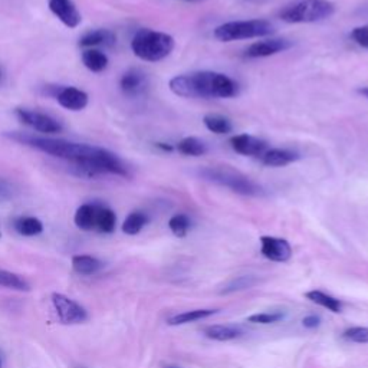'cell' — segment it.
<instances>
[{
	"label": "cell",
	"instance_id": "6da1fadb",
	"mask_svg": "<svg viewBox=\"0 0 368 368\" xmlns=\"http://www.w3.org/2000/svg\"><path fill=\"white\" fill-rule=\"evenodd\" d=\"M12 140L19 141L52 157L61 159L72 165L76 174L82 177L99 176V161H101L104 148L66 140H57L48 137L29 136L23 132H14L9 136Z\"/></svg>",
	"mask_w": 368,
	"mask_h": 368
},
{
	"label": "cell",
	"instance_id": "7a4b0ae2",
	"mask_svg": "<svg viewBox=\"0 0 368 368\" xmlns=\"http://www.w3.org/2000/svg\"><path fill=\"white\" fill-rule=\"evenodd\" d=\"M169 87L173 94L183 98H233L241 92L239 83L235 79L213 71L177 75L170 79Z\"/></svg>",
	"mask_w": 368,
	"mask_h": 368
},
{
	"label": "cell",
	"instance_id": "3957f363",
	"mask_svg": "<svg viewBox=\"0 0 368 368\" xmlns=\"http://www.w3.org/2000/svg\"><path fill=\"white\" fill-rule=\"evenodd\" d=\"M198 177L209 183L217 184V186L226 187L233 193L249 197H259L265 194V190L252 178H249L243 173L232 169L227 165H216V167H203L198 170Z\"/></svg>",
	"mask_w": 368,
	"mask_h": 368
},
{
	"label": "cell",
	"instance_id": "277c9868",
	"mask_svg": "<svg viewBox=\"0 0 368 368\" xmlns=\"http://www.w3.org/2000/svg\"><path fill=\"white\" fill-rule=\"evenodd\" d=\"M174 38L164 32L143 28L131 41L134 55L147 62H159L169 57L174 49Z\"/></svg>",
	"mask_w": 368,
	"mask_h": 368
},
{
	"label": "cell",
	"instance_id": "5b68a950",
	"mask_svg": "<svg viewBox=\"0 0 368 368\" xmlns=\"http://www.w3.org/2000/svg\"><path fill=\"white\" fill-rule=\"evenodd\" d=\"M336 13L331 0H300L279 12V19L287 23H315L325 21Z\"/></svg>",
	"mask_w": 368,
	"mask_h": 368
},
{
	"label": "cell",
	"instance_id": "8992f818",
	"mask_svg": "<svg viewBox=\"0 0 368 368\" xmlns=\"http://www.w3.org/2000/svg\"><path fill=\"white\" fill-rule=\"evenodd\" d=\"M275 26L269 21L252 19V21H236L227 22L217 26L213 30V37L221 42H233L242 39L265 38L275 33Z\"/></svg>",
	"mask_w": 368,
	"mask_h": 368
},
{
	"label": "cell",
	"instance_id": "52a82bcc",
	"mask_svg": "<svg viewBox=\"0 0 368 368\" xmlns=\"http://www.w3.org/2000/svg\"><path fill=\"white\" fill-rule=\"evenodd\" d=\"M52 304L57 311L61 324L75 325L82 324L88 320V314L85 308L81 307L74 299L65 296L62 294H52Z\"/></svg>",
	"mask_w": 368,
	"mask_h": 368
},
{
	"label": "cell",
	"instance_id": "ba28073f",
	"mask_svg": "<svg viewBox=\"0 0 368 368\" xmlns=\"http://www.w3.org/2000/svg\"><path fill=\"white\" fill-rule=\"evenodd\" d=\"M14 114L19 119V121L43 134H59L63 130L62 124L58 120H55L54 116L39 111L18 108L14 111Z\"/></svg>",
	"mask_w": 368,
	"mask_h": 368
},
{
	"label": "cell",
	"instance_id": "9c48e42d",
	"mask_svg": "<svg viewBox=\"0 0 368 368\" xmlns=\"http://www.w3.org/2000/svg\"><path fill=\"white\" fill-rule=\"evenodd\" d=\"M48 94L57 98L61 107L71 110V111H81L88 105V94L82 90H78L75 87H61L54 85L48 87Z\"/></svg>",
	"mask_w": 368,
	"mask_h": 368
},
{
	"label": "cell",
	"instance_id": "30bf717a",
	"mask_svg": "<svg viewBox=\"0 0 368 368\" xmlns=\"http://www.w3.org/2000/svg\"><path fill=\"white\" fill-rule=\"evenodd\" d=\"M292 46H294V43L285 38L265 39V41H259V42H255V43L250 45L245 51V57L250 58V59L267 58V57H272V55H276L280 52H285Z\"/></svg>",
	"mask_w": 368,
	"mask_h": 368
},
{
	"label": "cell",
	"instance_id": "8fae6325",
	"mask_svg": "<svg viewBox=\"0 0 368 368\" xmlns=\"http://www.w3.org/2000/svg\"><path fill=\"white\" fill-rule=\"evenodd\" d=\"M260 252L266 259H269L272 262H288L292 256V247L285 239L274 236H262Z\"/></svg>",
	"mask_w": 368,
	"mask_h": 368
},
{
	"label": "cell",
	"instance_id": "7c38bea8",
	"mask_svg": "<svg viewBox=\"0 0 368 368\" xmlns=\"http://www.w3.org/2000/svg\"><path fill=\"white\" fill-rule=\"evenodd\" d=\"M120 88L125 96L139 98L145 94L148 88L147 74L139 68L128 70L120 79Z\"/></svg>",
	"mask_w": 368,
	"mask_h": 368
},
{
	"label": "cell",
	"instance_id": "4fadbf2b",
	"mask_svg": "<svg viewBox=\"0 0 368 368\" xmlns=\"http://www.w3.org/2000/svg\"><path fill=\"white\" fill-rule=\"evenodd\" d=\"M229 143L236 153L247 157H260L267 150V143L265 140L249 136V134L233 136Z\"/></svg>",
	"mask_w": 368,
	"mask_h": 368
},
{
	"label": "cell",
	"instance_id": "5bb4252c",
	"mask_svg": "<svg viewBox=\"0 0 368 368\" xmlns=\"http://www.w3.org/2000/svg\"><path fill=\"white\" fill-rule=\"evenodd\" d=\"M49 9L66 28H76L82 22V16L72 0H49Z\"/></svg>",
	"mask_w": 368,
	"mask_h": 368
},
{
	"label": "cell",
	"instance_id": "9a60e30c",
	"mask_svg": "<svg viewBox=\"0 0 368 368\" xmlns=\"http://www.w3.org/2000/svg\"><path fill=\"white\" fill-rule=\"evenodd\" d=\"M260 157H262V163L267 167H285L303 159V156H300L298 152H294V150H288V148L266 150Z\"/></svg>",
	"mask_w": 368,
	"mask_h": 368
},
{
	"label": "cell",
	"instance_id": "2e32d148",
	"mask_svg": "<svg viewBox=\"0 0 368 368\" xmlns=\"http://www.w3.org/2000/svg\"><path fill=\"white\" fill-rule=\"evenodd\" d=\"M115 43H116V37L110 29H95L87 32L85 35L79 39V46L85 49H94L95 46L112 48Z\"/></svg>",
	"mask_w": 368,
	"mask_h": 368
},
{
	"label": "cell",
	"instance_id": "e0dca14e",
	"mask_svg": "<svg viewBox=\"0 0 368 368\" xmlns=\"http://www.w3.org/2000/svg\"><path fill=\"white\" fill-rule=\"evenodd\" d=\"M72 267L78 275H95L104 267V263L90 255H76L72 258Z\"/></svg>",
	"mask_w": 368,
	"mask_h": 368
},
{
	"label": "cell",
	"instance_id": "ac0fdd59",
	"mask_svg": "<svg viewBox=\"0 0 368 368\" xmlns=\"http://www.w3.org/2000/svg\"><path fill=\"white\" fill-rule=\"evenodd\" d=\"M96 212H98V205H82L78 207L75 217H74V222L76 225V227H79L81 230H94L95 229V223H96Z\"/></svg>",
	"mask_w": 368,
	"mask_h": 368
},
{
	"label": "cell",
	"instance_id": "d6986e66",
	"mask_svg": "<svg viewBox=\"0 0 368 368\" xmlns=\"http://www.w3.org/2000/svg\"><path fill=\"white\" fill-rule=\"evenodd\" d=\"M205 336L214 341H232L242 336V329L233 325H209L205 328Z\"/></svg>",
	"mask_w": 368,
	"mask_h": 368
},
{
	"label": "cell",
	"instance_id": "ffe728a7",
	"mask_svg": "<svg viewBox=\"0 0 368 368\" xmlns=\"http://www.w3.org/2000/svg\"><path fill=\"white\" fill-rule=\"evenodd\" d=\"M82 63L91 72H103L108 66V57L99 49H85L82 52Z\"/></svg>",
	"mask_w": 368,
	"mask_h": 368
},
{
	"label": "cell",
	"instance_id": "44dd1931",
	"mask_svg": "<svg viewBox=\"0 0 368 368\" xmlns=\"http://www.w3.org/2000/svg\"><path fill=\"white\" fill-rule=\"evenodd\" d=\"M14 230L22 236H38L43 232V225L37 217L23 216L14 221Z\"/></svg>",
	"mask_w": 368,
	"mask_h": 368
},
{
	"label": "cell",
	"instance_id": "7402d4cb",
	"mask_svg": "<svg viewBox=\"0 0 368 368\" xmlns=\"http://www.w3.org/2000/svg\"><path fill=\"white\" fill-rule=\"evenodd\" d=\"M178 153L183 156L190 157H200L207 153V144L197 137H186L177 144Z\"/></svg>",
	"mask_w": 368,
	"mask_h": 368
},
{
	"label": "cell",
	"instance_id": "603a6c76",
	"mask_svg": "<svg viewBox=\"0 0 368 368\" xmlns=\"http://www.w3.org/2000/svg\"><path fill=\"white\" fill-rule=\"evenodd\" d=\"M203 124L209 131L217 134V136H225V134H229L233 131L232 121L227 119V116H223L219 114L205 115Z\"/></svg>",
	"mask_w": 368,
	"mask_h": 368
},
{
	"label": "cell",
	"instance_id": "cb8c5ba5",
	"mask_svg": "<svg viewBox=\"0 0 368 368\" xmlns=\"http://www.w3.org/2000/svg\"><path fill=\"white\" fill-rule=\"evenodd\" d=\"M217 311L216 309H194V311H187V312H183V314H177L174 316H172L167 324L169 325H184V324H189V323H196L200 320H205V318H209L212 315H214Z\"/></svg>",
	"mask_w": 368,
	"mask_h": 368
},
{
	"label": "cell",
	"instance_id": "d4e9b609",
	"mask_svg": "<svg viewBox=\"0 0 368 368\" xmlns=\"http://www.w3.org/2000/svg\"><path fill=\"white\" fill-rule=\"evenodd\" d=\"M305 296L311 300V303L320 305L323 308H327L328 311L334 312V314H338L343 309V304L337 298H334L331 295H327L321 291H309L305 294Z\"/></svg>",
	"mask_w": 368,
	"mask_h": 368
},
{
	"label": "cell",
	"instance_id": "484cf974",
	"mask_svg": "<svg viewBox=\"0 0 368 368\" xmlns=\"http://www.w3.org/2000/svg\"><path fill=\"white\" fill-rule=\"evenodd\" d=\"M0 287L13 289V291H21V292L30 291L29 282L25 278H22L18 274L5 271V269H0Z\"/></svg>",
	"mask_w": 368,
	"mask_h": 368
},
{
	"label": "cell",
	"instance_id": "4316f807",
	"mask_svg": "<svg viewBox=\"0 0 368 368\" xmlns=\"http://www.w3.org/2000/svg\"><path fill=\"white\" fill-rule=\"evenodd\" d=\"M115 225H116L115 213L107 206L98 205L95 229L101 233H112L115 230Z\"/></svg>",
	"mask_w": 368,
	"mask_h": 368
},
{
	"label": "cell",
	"instance_id": "83f0119b",
	"mask_svg": "<svg viewBox=\"0 0 368 368\" xmlns=\"http://www.w3.org/2000/svg\"><path fill=\"white\" fill-rule=\"evenodd\" d=\"M148 221V216L144 212H132L127 216V219L123 223V232L130 236L139 235Z\"/></svg>",
	"mask_w": 368,
	"mask_h": 368
},
{
	"label": "cell",
	"instance_id": "f1b7e54d",
	"mask_svg": "<svg viewBox=\"0 0 368 368\" xmlns=\"http://www.w3.org/2000/svg\"><path fill=\"white\" fill-rule=\"evenodd\" d=\"M192 226L190 217L187 214H174L172 219L169 221V227L173 232V235L177 238H184L189 233Z\"/></svg>",
	"mask_w": 368,
	"mask_h": 368
},
{
	"label": "cell",
	"instance_id": "f546056e",
	"mask_svg": "<svg viewBox=\"0 0 368 368\" xmlns=\"http://www.w3.org/2000/svg\"><path fill=\"white\" fill-rule=\"evenodd\" d=\"M258 280L254 276H241L233 279L230 283L225 287V289L222 291V294H230V292H236V291H242L246 288L254 287Z\"/></svg>",
	"mask_w": 368,
	"mask_h": 368
},
{
	"label": "cell",
	"instance_id": "4dcf8cb0",
	"mask_svg": "<svg viewBox=\"0 0 368 368\" xmlns=\"http://www.w3.org/2000/svg\"><path fill=\"white\" fill-rule=\"evenodd\" d=\"M343 337L347 341L357 343V344H368V328L365 327H353L344 331Z\"/></svg>",
	"mask_w": 368,
	"mask_h": 368
},
{
	"label": "cell",
	"instance_id": "1f68e13d",
	"mask_svg": "<svg viewBox=\"0 0 368 368\" xmlns=\"http://www.w3.org/2000/svg\"><path fill=\"white\" fill-rule=\"evenodd\" d=\"M285 316L282 312H262V314H255V315H250L247 318L249 323H254V324H275L278 321H280L282 318Z\"/></svg>",
	"mask_w": 368,
	"mask_h": 368
},
{
	"label": "cell",
	"instance_id": "d6a6232c",
	"mask_svg": "<svg viewBox=\"0 0 368 368\" xmlns=\"http://www.w3.org/2000/svg\"><path fill=\"white\" fill-rule=\"evenodd\" d=\"M351 39H353L361 48L368 49V25L353 29V32H351Z\"/></svg>",
	"mask_w": 368,
	"mask_h": 368
},
{
	"label": "cell",
	"instance_id": "836d02e7",
	"mask_svg": "<svg viewBox=\"0 0 368 368\" xmlns=\"http://www.w3.org/2000/svg\"><path fill=\"white\" fill-rule=\"evenodd\" d=\"M13 196V190L10 184L0 177V200H8Z\"/></svg>",
	"mask_w": 368,
	"mask_h": 368
},
{
	"label": "cell",
	"instance_id": "e575fe53",
	"mask_svg": "<svg viewBox=\"0 0 368 368\" xmlns=\"http://www.w3.org/2000/svg\"><path fill=\"white\" fill-rule=\"evenodd\" d=\"M320 316H316V315H309L307 318H304L303 320V324L305 328H316L318 325H320Z\"/></svg>",
	"mask_w": 368,
	"mask_h": 368
},
{
	"label": "cell",
	"instance_id": "d590c367",
	"mask_svg": "<svg viewBox=\"0 0 368 368\" xmlns=\"http://www.w3.org/2000/svg\"><path fill=\"white\" fill-rule=\"evenodd\" d=\"M157 147L161 148V150H164V152H172V150H173V145L165 144V143H157Z\"/></svg>",
	"mask_w": 368,
	"mask_h": 368
},
{
	"label": "cell",
	"instance_id": "8d00e7d4",
	"mask_svg": "<svg viewBox=\"0 0 368 368\" xmlns=\"http://www.w3.org/2000/svg\"><path fill=\"white\" fill-rule=\"evenodd\" d=\"M358 94H361L362 96H365V98L368 99V87H365V88H360V90H358Z\"/></svg>",
	"mask_w": 368,
	"mask_h": 368
},
{
	"label": "cell",
	"instance_id": "74e56055",
	"mask_svg": "<svg viewBox=\"0 0 368 368\" xmlns=\"http://www.w3.org/2000/svg\"><path fill=\"white\" fill-rule=\"evenodd\" d=\"M246 2H252V3H256V2H265V0H246Z\"/></svg>",
	"mask_w": 368,
	"mask_h": 368
},
{
	"label": "cell",
	"instance_id": "f35d334b",
	"mask_svg": "<svg viewBox=\"0 0 368 368\" xmlns=\"http://www.w3.org/2000/svg\"><path fill=\"white\" fill-rule=\"evenodd\" d=\"M165 368H178V367H176V365H167Z\"/></svg>",
	"mask_w": 368,
	"mask_h": 368
},
{
	"label": "cell",
	"instance_id": "ab89813d",
	"mask_svg": "<svg viewBox=\"0 0 368 368\" xmlns=\"http://www.w3.org/2000/svg\"><path fill=\"white\" fill-rule=\"evenodd\" d=\"M187 2H200V0H187Z\"/></svg>",
	"mask_w": 368,
	"mask_h": 368
},
{
	"label": "cell",
	"instance_id": "60d3db41",
	"mask_svg": "<svg viewBox=\"0 0 368 368\" xmlns=\"http://www.w3.org/2000/svg\"><path fill=\"white\" fill-rule=\"evenodd\" d=\"M0 368H2V361H0Z\"/></svg>",
	"mask_w": 368,
	"mask_h": 368
},
{
	"label": "cell",
	"instance_id": "b9f144b4",
	"mask_svg": "<svg viewBox=\"0 0 368 368\" xmlns=\"http://www.w3.org/2000/svg\"><path fill=\"white\" fill-rule=\"evenodd\" d=\"M0 78H2V72H0Z\"/></svg>",
	"mask_w": 368,
	"mask_h": 368
}]
</instances>
